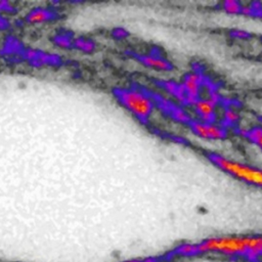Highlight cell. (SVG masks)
I'll use <instances>...</instances> for the list:
<instances>
[{"instance_id": "obj_2", "label": "cell", "mask_w": 262, "mask_h": 262, "mask_svg": "<svg viewBox=\"0 0 262 262\" xmlns=\"http://www.w3.org/2000/svg\"><path fill=\"white\" fill-rule=\"evenodd\" d=\"M113 94L118 102L131 113L141 124L147 125L149 118L156 107L152 98L144 87L132 84L131 87H116Z\"/></svg>"}, {"instance_id": "obj_12", "label": "cell", "mask_w": 262, "mask_h": 262, "mask_svg": "<svg viewBox=\"0 0 262 262\" xmlns=\"http://www.w3.org/2000/svg\"><path fill=\"white\" fill-rule=\"evenodd\" d=\"M95 43L93 40L85 38V37H77L74 38L73 41V48L85 52V53H91L95 50Z\"/></svg>"}, {"instance_id": "obj_1", "label": "cell", "mask_w": 262, "mask_h": 262, "mask_svg": "<svg viewBox=\"0 0 262 262\" xmlns=\"http://www.w3.org/2000/svg\"><path fill=\"white\" fill-rule=\"evenodd\" d=\"M219 255L229 259H242L246 262H262V235H219L198 243L177 246L167 254L169 257H196Z\"/></svg>"}, {"instance_id": "obj_16", "label": "cell", "mask_w": 262, "mask_h": 262, "mask_svg": "<svg viewBox=\"0 0 262 262\" xmlns=\"http://www.w3.org/2000/svg\"><path fill=\"white\" fill-rule=\"evenodd\" d=\"M246 137L262 150V127L256 126L249 129Z\"/></svg>"}, {"instance_id": "obj_9", "label": "cell", "mask_w": 262, "mask_h": 262, "mask_svg": "<svg viewBox=\"0 0 262 262\" xmlns=\"http://www.w3.org/2000/svg\"><path fill=\"white\" fill-rule=\"evenodd\" d=\"M216 103L211 99L200 98L191 107L194 114L198 116V120L205 123H215L216 120Z\"/></svg>"}, {"instance_id": "obj_10", "label": "cell", "mask_w": 262, "mask_h": 262, "mask_svg": "<svg viewBox=\"0 0 262 262\" xmlns=\"http://www.w3.org/2000/svg\"><path fill=\"white\" fill-rule=\"evenodd\" d=\"M58 17V13L53 8L36 7L29 11L25 17L28 24H43L54 20Z\"/></svg>"}, {"instance_id": "obj_17", "label": "cell", "mask_w": 262, "mask_h": 262, "mask_svg": "<svg viewBox=\"0 0 262 262\" xmlns=\"http://www.w3.org/2000/svg\"><path fill=\"white\" fill-rule=\"evenodd\" d=\"M222 8L229 14H238L242 13L243 5L235 0H226L222 3Z\"/></svg>"}, {"instance_id": "obj_19", "label": "cell", "mask_w": 262, "mask_h": 262, "mask_svg": "<svg viewBox=\"0 0 262 262\" xmlns=\"http://www.w3.org/2000/svg\"><path fill=\"white\" fill-rule=\"evenodd\" d=\"M0 9L2 11H7V12H12V11H15V8L11 5L10 2L8 1H1L0 3Z\"/></svg>"}, {"instance_id": "obj_7", "label": "cell", "mask_w": 262, "mask_h": 262, "mask_svg": "<svg viewBox=\"0 0 262 262\" xmlns=\"http://www.w3.org/2000/svg\"><path fill=\"white\" fill-rule=\"evenodd\" d=\"M187 126L195 136L206 140H222L227 137L226 128L215 123H205L192 119Z\"/></svg>"}, {"instance_id": "obj_14", "label": "cell", "mask_w": 262, "mask_h": 262, "mask_svg": "<svg viewBox=\"0 0 262 262\" xmlns=\"http://www.w3.org/2000/svg\"><path fill=\"white\" fill-rule=\"evenodd\" d=\"M73 41H74V37H73V34L71 33H66V32L58 33L52 37V42L60 48H66V49L72 48Z\"/></svg>"}, {"instance_id": "obj_4", "label": "cell", "mask_w": 262, "mask_h": 262, "mask_svg": "<svg viewBox=\"0 0 262 262\" xmlns=\"http://www.w3.org/2000/svg\"><path fill=\"white\" fill-rule=\"evenodd\" d=\"M181 85L186 94L187 105L192 106L200 98L203 87L212 89V83L208 81L207 77L198 68L193 69L192 72L186 73L181 81Z\"/></svg>"}, {"instance_id": "obj_11", "label": "cell", "mask_w": 262, "mask_h": 262, "mask_svg": "<svg viewBox=\"0 0 262 262\" xmlns=\"http://www.w3.org/2000/svg\"><path fill=\"white\" fill-rule=\"evenodd\" d=\"M155 84L159 87L165 89L169 94H171L181 105H187V98L183 86L181 83H177L171 80H155Z\"/></svg>"}, {"instance_id": "obj_13", "label": "cell", "mask_w": 262, "mask_h": 262, "mask_svg": "<svg viewBox=\"0 0 262 262\" xmlns=\"http://www.w3.org/2000/svg\"><path fill=\"white\" fill-rule=\"evenodd\" d=\"M25 49L24 45L14 37H7L6 41L4 42V45H3V48H2V51L1 53L4 54L5 51L7 54H18L20 55V53L23 52V50Z\"/></svg>"}, {"instance_id": "obj_3", "label": "cell", "mask_w": 262, "mask_h": 262, "mask_svg": "<svg viewBox=\"0 0 262 262\" xmlns=\"http://www.w3.org/2000/svg\"><path fill=\"white\" fill-rule=\"evenodd\" d=\"M206 158L218 169L230 175L231 177L245 182L249 185L262 187V170L238 161L228 159L220 154L209 151Z\"/></svg>"}, {"instance_id": "obj_5", "label": "cell", "mask_w": 262, "mask_h": 262, "mask_svg": "<svg viewBox=\"0 0 262 262\" xmlns=\"http://www.w3.org/2000/svg\"><path fill=\"white\" fill-rule=\"evenodd\" d=\"M145 90L147 91L149 96L152 98L156 106L170 119H172L178 123L185 124V125H188L189 122L193 119L189 116V114L180 104L174 103L172 100L164 97L162 94L157 93L152 90H149L146 88H145Z\"/></svg>"}, {"instance_id": "obj_18", "label": "cell", "mask_w": 262, "mask_h": 262, "mask_svg": "<svg viewBox=\"0 0 262 262\" xmlns=\"http://www.w3.org/2000/svg\"><path fill=\"white\" fill-rule=\"evenodd\" d=\"M112 35H113L114 38H116L118 40H121V39H124V38L128 37L129 36V32L126 29L119 27V28H115L112 31Z\"/></svg>"}, {"instance_id": "obj_6", "label": "cell", "mask_w": 262, "mask_h": 262, "mask_svg": "<svg viewBox=\"0 0 262 262\" xmlns=\"http://www.w3.org/2000/svg\"><path fill=\"white\" fill-rule=\"evenodd\" d=\"M126 54L133 57L144 67L152 70L169 72L174 69L173 63L169 61L167 58H165L158 48H152L148 53H137L134 51L127 50Z\"/></svg>"}, {"instance_id": "obj_15", "label": "cell", "mask_w": 262, "mask_h": 262, "mask_svg": "<svg viewBox=\"0 0 262 262\" xmlns=\"http://www.w3.org/2000/svg\"><path fill=\"white\" fill-rule=\"evenodd\" d=\"M238 119H239V115L235 110H233L231 107H226L222 114V124L221 125L225 128L228 126H233L234 124L237 123Z\"/></svg>"}, {"instance_id": "obj_8", "label": "cell", "mask_w": 262, "mask_h": 262, "mask_svg": "<svg viewBox=\"0 0 262 262\" xmlns=\"http://www.w3.org/2000/svg\"><path fill=\"white\" fill-rule=\"evenodd\" d=\"M19 56L35 68L43 66L58 67L61 64V58L59 55L54 53H46L38 49L25 48Z\"/></svg>"}, {"instance_id": "obj_20", "label": "cell", "mask_w": 262, "mask_h": 262, "mask_svg": "<svg viewBox=\"0 0 262 262\" xmlns=\"http://www.w3.org/2000/svg\"><path fill=\"white\" fill-rule=\"evenodd\" d=\"M231 35L236 38H246L249 36V33L245 32L243 30H233V31H231Z\"/></svg>"}]
</instances>
